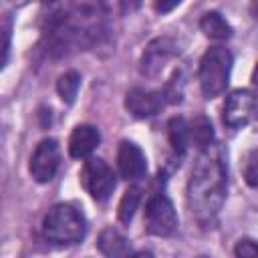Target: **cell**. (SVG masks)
Here are the masks:
<instances>
[{
	"mask_svg": "<svg viewBox=\"0 0 258 258\" xmlns=\"http://www.w3.org/2000/svg\"><path fill=\"white\" fill-rule=\"evenodd\" d=\"M256 111V97L250 89H236L232 91L222 107V121L230 129L246 127Z\"/></svg>",
	"mask_w": 258,
	"mask_h": 258,
	"instance_id": "obj_7",
	"label": "cell"
},
{
	"mask_svg": "<svg viewBox=\"0 0 258 258\" xmlns=\"http://www.w3.org/2000/svg\"><path fill=\"white\" fill-rule=\"evenodd\" d=\"M117 169L119 175L127 181H139L147 173L145 153L133 141H121L117 149Z\"/></svg>",
	"mask_w": 258,
	"mask_h": 258,
	"instance_id": "obj_11",
	"label": "cell"
},
{
	"mask_svg": "<svg viewBox=\"0 0 258 258\" xmlns=\"http://www.w3.org/2000/svg\"><path fill=\"white\" fill-rule=\"evenodd\" d=\"M167 137H169V145L173 149L175 155H183L189 143V135H187V123L183 117H173L167 123Z\"/></svg>",
	"mask_w": 258,
	"mask_h": 258,
	"instance_id": "obj_16",
	"label": "cell"
},
{
	"mask_svg": "<svg viewBox=\"0 0 258 258\" xmlns=\"http://www.w3.org/2000/svg\"><path fill=\"white\" fill-rule=\"evenodd\" d=\"M42 4H54V2H58V0H40Z\"/></svg>",
	"mask_w": 258,
	"mask_h": 258,
	"instance_id": "obj_24",
	"label": "cell"
},
{
	"mask_svg": "<svg viewBox=\"0 0 258 258\" xmlns=\"http://www.w3.org/2000/svg\"><path fill=\"white\" fill-rule=\"evenodd\" d=\"M187 135H189V141L200 151L214 143V129H212V123H210V119L206 115L194 117V121L187 125Z\"/></svg>",
	"mask_w": 258,
	"mask_h": 258,
	"instance_id": "obj_15",
	"label": "cell"
},
{
	"mask_svg": "<svg viewBox=\"0 0 258 258\" xmlns=\"http://www.w3.org/2000/svg\"><path fill=\"white\" fill-rule=\"evenodd\" d=\"M87 234V220L73 204L52 206L42 220V236L58 246L79 244Z\"/></svg>",
	"mask_w": 258,
	"mask_h": 258,
	"instance_id": "obj_3",
	"label": "cell"
},
{
	"mask_svg": "<svg viewBox=\"0 0 258 258\" xmlns=\"http://www.w3.org/2000/svg\"><path fill=\"white\" fill-rule=\"evenodd\" d=\"M234 256H256V244L252 238H244V240H238L236 248H234Z\"/></svg>",
	"mask_w": 258,
	"mask_h": 258,
	"instance_id": "obj_21",
	"label": "cell"
},
{
	"mask_svg": "<svg viewBox=\"0 0 258 258\" xmlns=\"http://www.w3.org/2000/svg\"><path fill=\"white\" fill-rule=\"evenodd\" d=\"M79 89H81V75L77 71H69V73L60 75L58 81H56V93L69 105L75 101Z\"/></svg>",
	"mask_w": 258,
	"mask_h": 258,
	"instance_id": "obj_19",
	"label": "cell"
},
{
	"mask_svg": "<svg viewBox=\"0 0 258 258\" xmlns=\"http://www.w3.org/2000/svg\"><path fill=\"white\" fill-rule=\"evenodd\" d=\"M230 71H232V54L224 46H212L204 52L200 60V71H198V81L202 95L206 99H216L220 97L228 83H230Z\"/></svg>",
	"mask_w": 258,
	"mask_h": 258,
	"instance_id": "obj_4",
	"label": "cell"
},
{
	"mask_svg": "<svg viewBox=\"0 0 258 258\" xmlns=\"http://www.w3.org/2000/svg\"><path fill=\"white\" fill-rule=\"evenodd\" d=\"M60 165V149L54 139H42L30 155V175L38 183H48Z\"/></svg>",
	"mask_w": 258,
	"mask_h": 258,
	"instance_id": "obj_9",
	"label": "cell"
},
{
	"mask_svg": "<svg viewBox=\"0 0 258 258\" xmlns=\"http://www.w3.org/2000/svg\"><path fill=\"white\" fill-rule=\"evenodd\" d=\"M181 2H183V0H153V8H155V12H159V14H167V12H171L173 8H177Z\"/></svg>",
	"mask_w": 258,
	"mask_h": 258,
	"instance_id": "obj_22",
	"label": "cell"
},
{
	"mask_svg": "<svg viewBox=\"0 0 258 258\" xmlns=\"http://www.w3.org/2000/svg\"><path fill=\"white\" fill-rule=\"evenodd\" d=\"M177 54H179V46H177V42H175L173 38H169V36H159V38L151 40V42L147 44V48L143 50V56H141V60H139L141 75H145V77H149V79L157 77V75L165 69V64H167L169 60H173Z\"/></svg>",
	"mask_w": 258,
	"mask_h": 258,
	"instance_id": "obj_8",
	"label": "cell"
},
{
	"mask_svg": "<svg viewBox=\"0 0 258 258\" xmlns=\"http://www.w3.org/2000/svg\"><path fill=\"white\" fill-rule=\"evenodd\" d=\"M12 30H14V16L10 12H2L0 14V71L6 67L10 56Z\"/></svg>",
	"mask_w": 258,
	"mask_h": 258,
	"instance_id": "obj_17",
	"label": "cell"
},
{
	"mask_svg": "<svg viewBox=\"0 0 258 258\" xmlns=\"http://www.w3.org/2000/svg\"><path fill=\"white\" fill-rule=\"evenodd\" d=\"M177 224L179 220H177L175 208L167 196L157 194L149 198L145 206V230L151 236H159V238L173 236L177 232Z\"/></svg>",
	"mask_w": 258,
	"mask_h": 258,
	"instance_id": "obj_6",
	"label": "cell"
},
{
	"mask_svg": "<svg viewBox=\"0 0 258 258\" xmlns=\"http://www.w3.org/2000/svg\"><path fill=\"white\" fill-rule=\"evenodd\" d=\"M101 143V133L95 125H77L69 137V153L75 159H87Z\"/></svg>",
	"mask_w": 258,
	"mask_h": 258,
	"instance_id": "obj_12",
	"label": "cell"
},
{
	"mask_svg": "<svg viewBox=\"0 0 258 258\" xmlns=\"http://www.w3.org/2000/svg\"><path fill=\"white\" fill-rule=\"evenodd\" d=\"M28 0H0V4L4 6V8H8V10H12V8H20V6H24Z\"/></svg>",
	"mask_w": 258,
	"mask_h": 258,
	"instance_id": "obj_23",
	"label": "cell"
},
{
	"mask_svg": "<svg viewBox=\"0 0 258 258\" xmlns=\"http://www.w3.org/2000/svg\"><path fill=\"white\" fill-rule=\"evenodd\" d=\"M242 173H244V179L250 187H256L258 185V169H256V149L248 151L246 155V161H244V167H242Z\"/></svg>",
	"mask_w": 258,
	"mask_h": 258,
	"instance_id": "obj_20",
	"label": "cell"
},
{
	"mask_svg": "<svg viewBox=\"0 0 258 258\" xmlns=\"http://www.w3.org/2000/svg\"><path fill=\"white\" fill-rule=\"evenodd\" d=\"M165 101L167 99L163 91H149V89L135 87L125 95V109L137 119H149L161 111Z\"/></svg>",
	"mask_w": 258,
	"mask_h": 258,
	"instance_id": "obj_10",
	"label": "cell"
},
{
	"mask_svg": "<svg viewBox=\"0 0 258 258\" xmlns=\"http://www.w3.org/2000/svg\"><path fill=\"white\" fill-rule=\"evenodd\" d=\"M228 187V171L220 149L212 143L202 149L187 179V208L198 224L210 226L222 210Z\"/></svg>",
	"mask_w": 258,
	"mask_h": 258,
	"instance_id": "obj_2",
	"label": "cell"
},
{
	"mask_svg": "<svg viewBox=\"0 0 258 258\" xmlns=\"http://www.w3.org/2000/svg\"><path fill=\"white\" fill-rule=\"evenodd\" d=\"M200 28H202V32H204L208 38H212V40H226V38L232 36V26H230V24L226 22V18H224L220 12H216V10L206 12V14L200 18Z\"/></svg>",
	"mask_w": 258,
	"mask_h": 258,
	"instance_id": "obj_14",
	"label": "cell"
},
{
	"mask_svg": "<svg viewBox=\"0 0 258 258\" xmlns=\"http://www.w3.org/2000/svg\"><path fill=\"white\" fill-rule=\"evenodd\" d=\"M79 179H81V185L85 187V191L95 202H107L117 185L115 171L101 157H87Z\"/></svg>",
	"mask_w": 258,
	"mask_h": 258,
	"instance_id": "obj_5",
	"label": "cell"
},
{
	"mask_svg": "<svg viewBox=\"0 0 258 258\" xmlns=\"http://www.w3.org/2000/svg\"><path fill=\"white\" fill-rule=\"evenodd\" d=\"M97 248L105 256H127L131 252L129 240L117 230V228H105L97 238Z\"/></svg>",
	"mask_w": 258,
	"mask_h": 258,
	"instance_id": "obj_13",
	"label": "cell"
},
{
	"mask_svg": "<svg viewBox=\"0 0 258 258\" xmlns=\"http://www.w3.org/2000/svg\"><path fill=\"white\" fill-rule=\"evenodd\" d=\"M139 202H141V189L137 185H131L123 194V198L119 202V208H117V218H119L121 224H129L131 222V218H133Z\"/></svg>",
	"mask_w": 258,
	"mask_h": 258,
	"instance_id": "obj_18",
	"label": "cell"
},
{
	"mask_svg": "<svg viewBox=\"0 0 258 258\" xmlns=\"http://www.w3.org/2000/svg\"><path fill=\"white\" fill-rule=\"evenodd\" d=\"M107 16L109 10L103 0H71L46 22V52L58 58L99 44L107 34Z\"/></svg>",
	"mask_w": 258,
	"mask_h": 258,
	"instance_id": "obj_1",
	"label": "cell"
}]
</instances>
